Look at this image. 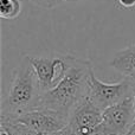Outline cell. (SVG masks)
<instances>
[{
	"label": "cell",
	"instance_id": "13",
	"mask_svg": "<svg viewBox=\"0 0 135 135\" xmlns=\"http://www.w3.org/2000/svg\"><path fill=\"white\" fill-rule=\"evenodd\" d=\"M134 108H135V88H134ZM128 135H135V119H134V124L132 127L131 132L128 133Z\"/></svg>",
	"mask_w": 135,
	"mask_h": 135
},
{
	"label": "cell",
	"instance_id": "12",
	"mask_svg": "<svg viewBox=\"0 0 135 135\" xmlns=\"http://www.w3.org/2000/svg\"><path fill=\"white\" fill-rule=\"evenodd\" d=\"M117 4L122 7V8H133L135 7V0H116Z\"/></svg>",
	"mask_w": 135,
	"mask_h": 135
},
{
	"label": "cell",
	"instance_id": "7",
	"mask_svg": "<svg viewBox=\"0 0 135 135\" xmlns=\"http://www.w3.org/2000/svg\"><path fill=\"white\" fill-rule=\"evenodd\" d=\"M102 113L89 98L84 100L69 117V127L74 135H86L102 123Z\"/></svg>",
	"mask_w": 135,
	"mask_h": 135
},
{
	"label": "cell",
	"instance_id": "3",
	"mask_svg": "<svg viewBox=\"0 0 135 135\" xmlns=\"http://www.w3.org/2000/svg\"><path fill=\"white\" fill-rule=\"evenodd\" d=\"M135 82L124 77L116 83H105L95 76L94 70L89 77L88 98L101 110H104L127 97L134 95Z\"/></svg>",
	"mask_w": 135,
	"mask_h": 135
},
{
	"label": "cell",
	"instance_id": "2",
	"mask_svg": "<svg viewBox=\"0 0 135 135\" xmlns=\"http://www.w3.org/2000/svg\"><path fill=\"white\" fill-rule=\"evenodd\" d=\"M42 94L30 56L25 55L21 57L12 75L8 91L2 101L0 115L16 117L36 109L39 104Z\"/></svg>",
	"mask_w": 135,
	"mask_h": 135
},
{
	"label": "cell",
	"instance_id": "5",
	"mask_svg": "<svg viewBox=\"0 0 135 135\" xmlns=\"http://www.w3.org/2000/svg\"><path fill=\"white\" fill-rule=\"evenodd\" d=\"M134 95L112 105L102 113V127L107 135H128L134 124Z\"/></svg>",
	"mask_w": 135,
	"mask_h": 135
},
{
	"label": "cell",
	"instance_id": "8",
	"mask_svg": "<svg viewBox=\"0 0 135 135\" xmlns=\"http://www.w3.org/2000/svg\"><path fill=\"white\" fill-rule=\"evenodd\" d=\"M109 65L135 82V44L117 51L109 62Z\"/></svg>",
	"mask_w": 135,
	"mask_h": 135
},
{
	"label": "cell",
	"instance_id": "14",
	"mask_svg": "<svg viewBox=\"0 0 135 135\" xmlns=\"http://www.w3.org/2000/svg\"><path fill=\"white\" fill-rule=\"evenodd\" d=\"M62 135H74V133L71 132V129H70L69 127H66V128L62 132Z\"/></svg>",
	"mask_w": 135,
	"mask_h": 135
},
{
	"label": "cell",
	"instance_id": "9",
	"mask_svg": "<svg viewBox=\"0 0 135 135\" xmlns=\"http://www.w3.org/2000/svg\"><path fill=\"white\" fill-rule=\"evenodd\" d=\"M0 135H38L12 116L0 115Z\"/></svg>",
	"mask_w": 135,
	"mask_h": 135
},
{
	"label": "cell",
	"instance_id": "1",
	"mask_svg": "<svg viewBox=\"0 0 135 135\" xmlns=\"http://www.w3.org/2000/svg\"><path fill=\"white\" fill-rule=\"evenodd\" d=\"M94 70L88 59L69 56V69L61 83L42 94L37 108H46L62 114L68 120L77 107L88 98L89 77Z\"/></svg>",
	"mask_w": 135,
	"mask_h": 135
},
{
	"label": "cell",
	"instance_id": "16",
	"mask_svg": "<svg viewBox=\"0 0 135 135\" xmlns=\"http://www.w3.org/2000/svg\"><path fill=\"white\" fill-rule=\"evenodd\" d=\"M83 0H63V2H79Z\"/></svg>",
	"mask_w": 135,
	"mask_h": 135
},
{
	"label": "cell",
	"instance_id": "6",
	"mask_svg": "<svg viewBox=\"0 0 135 135\" xmlns=\"http://www.w3.org/2000/svg\"><path fill=\"white\" fill-rule=\"evenodd\" d=\"M14 119L36 133H58L63 132L69 124V120L65 116L46 108L28 110Z\"/></svg>",
	"mask_w": 135,
	"mask_h": 135
},
{
	"label": "cell",
	"instance_id": "4",
	"mask_svg": "<svg viewBox=\"0 0 135 135\" xmlns=\"http://www.w3.org/2000/svg\"><path fill=\"white\" fill-rule=\"evenodd\" d=\"M31 63L37 75L42 93L57 86L65 77L69 69V56L57 55L52 57L30 56Z\"/></svg>",
	"mask_w": 135,
	"mask_h": 135
},
{
	"label": "cell",
	"instance_id": "15",
	"mask_svg": "<svg viewBox=\"0 0 135 135\" xmlns=\"http://www.w3.org/2000/svg\"><path fill=\"white\" fill-rule=\"evenodd\" d=\"M38 135H62V132L58 133H37Z\"/></svg>",
	"mask_w": 135,
	"mask_h": 135
},
{
	"label": "cell",
	"instance_id": "10",
	"mask_svg": "<svg viewBox=\"0 0 135 135\" xmlns=\"http://www.w3.org/2000/svg\"><path fill=\"white\" fill-rule=\"evenodd\" d=\"M21 13L20 0H0V17L5 20H14Z\"/></svg>",
	"mask_w": 135,
	"mask_h": 135
},
{
	"label": "cell",
	"instance_id": "11",
	"mask_svg": "<svg viewBox=\"0 0 135 135\" xmlns=\"http://www.w3.org/2000/svg\"><path fill=\"white\" fill-rule=\"evenodd\" d=\"M36 6L43 7V8H54L58 5L63 4V0H28Z\"/></svg>",
	"mask_w": 135,
	"mask_h": 135
}]
</instances>
